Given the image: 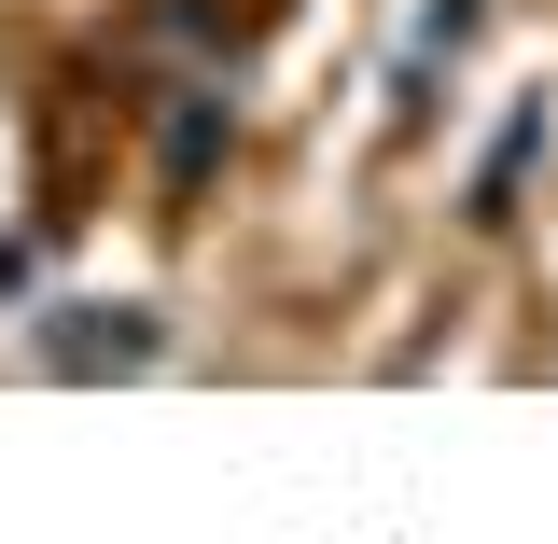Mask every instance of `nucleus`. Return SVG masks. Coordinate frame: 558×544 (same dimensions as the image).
I'll return each mask as SVG.
<instances>
[{
	"label": "nucleus",
	"instance_id": "obj_1",
	"mask_svg": "<svg viewBox=\"0 0 558 544\" xmlns=\"http://www.w3.org/2000/svg\"><path fill=\"white\" fill-rule=\"evenodd\" d=\"M57 363H70V377H98V363H112V377H140V363H154V322H140V307H70Z\"/></svg>",
	"mask_w": 558,
	"mask_h": 544
}]
</instances>
